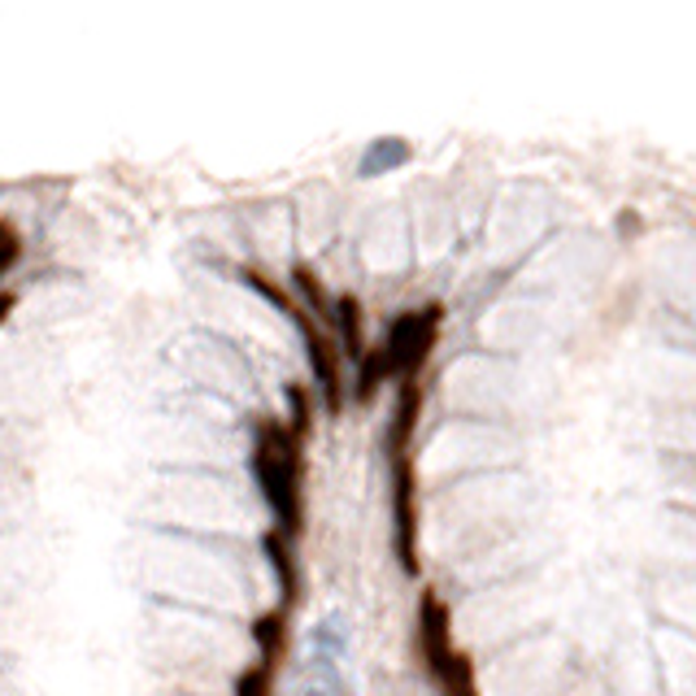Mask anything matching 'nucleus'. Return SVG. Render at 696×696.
Listing matches in <instances>:
<instances>
[{"label": "nucleus", "instance_id": "obj_1", "mask_svg": "<svg viewBox=\"0 0 696 696\" xmlns=\"http://www.w3.org/2000/svg\"><path fill=\"white\" fill-rule=\"evenodd\" d=\"M305 440L292 435L288 422L279 418H262L257 422V440H253V479L275 514V527L284 536H301L305 527V496H301V483H305Z\"/></svg>", "mask_w": 696, "mask_h": 696}, {"label": "nucleus", "instance_id": "obj_2", "mask_svg": "<svg viewBox=\"0 0 696 696\" xmlns=\"http://www.w3.org/2000/svg\"><path fill=\"white\" fill-rule=\"evenodd\" d=\"M440 327H444V305H418L409 314H396L379 340V357L387 365V379L405 383V379H418V370L431 361V348L440 340Z\"/></svg>", "mask_w": 696, "mask_h": 696}, {"label": "nucleus", "instance_id": "obj_3", "mask_svg": "<svg viewBox=\"0 0 696 696\" xmlns=\"http://www.w3.org/2000/svg\"><path fill=\"white\" fill-rule=\"evenodd\" d=\"M292 323L301 327V340H305V357H310V370H314V383H319V396H323V405H327V413H340L345 409V352L336 345V336L332 332H323V323L319 319H310L301 305L292 310Z\"/></svg>", "mask_w": 696, "mask_h": 696}, {"label": "nucleus", "instance_id": "obj_4", "mask_svg": "<svg viewBox=\"0 0 696 696\" xmlns=\"http://www.w3.org/2000/svg\"><path fill=\"white\" fill-rule=\"evenodd\" d=\"M392 540L405 575H418V475L409 453L392 457Z\"/></svg>", "mask_w": 696, "mask_h": 696}, {"label": "nucleus", "instance_id": "obj_5", "mask_svg": "<svg viewBox=\"0 0 696 696\" xmlns=\"http://www.w3.org/2000/svg\"><path fill=\"white\" fill-rule=\"evenodd\" d=\"M418 649H422V662H427L431 680L457 653V645H453V614H448V605L440 601L435 588H422V597H418Z\"/></svg>", "mask_w": 696, "mask_h": 696}, {"label": "nucleus", "instance_id": "obj_6", "mask_svg": "<svg viewBox=\"0 0 696 696\" xmlns=\"http://www.w3.org/2000/svg\"><path fill=\"white\" fill-rule=\"evenodd\" d=\"M418 413H422V383L418 379L396 383V409H392V422H387V457L409 453V440L418 431Z\"/></svg>", "mask_w": 696, "mask_h": 696}, {"label": "nucleus", "instance_id": "obj_7", "mask_svg": "<svg viewBox=\"0 0 696 696\" xmlns=\"http://www.w3.org/2000/svg\"><path fill=\"white\" fill-rule=\"evenodd\" d=\"M288 614L292 610H284V605H275V610H266V614H257L253 619V645H257V662L262 667H271V671H279L284 667V658H288V640H292V632H288Z\"/></svg>", "mask_w": 696, "mask_h": 696}, {"label": "nucleus", "instance_id": "obj_8", "mask_svg": "<svg viewBox=\"0 0 696 696\" xmlns=\"http://www.w3.org/2000/svg\"><path fill=\"white\" fill-rule=\"evenodd\" d=\"M262 549H266V562H271V571H275V579H279V605L284 610H292L297 605V597H301V571H297V553H292V536H284L279 527H271L266 531V540H262Z\"/></svg>", "mask_w": 696, "mask_h": 696}, {"label": "nucleus", "instance_id": "obj_9", "mask_svg": "<svg viewBox=\"0 0 696 696\" xmlns=\"http://www.w3.org/2000/svg\"><path fill=\"white\" fill-rule=\"evenodd\" d=\"M332 336H336V345L345 352L348 361H361L365 357V332H361V301L345 292V297H336V305H332Z\"/></svg>", "mask_w": 696, "mask_h": 696}, {"label": "nucleus", "instance_id": "obj_10", "mask_svg": "<svg viewBox=\"0 0 696 696\" xmlns=\"http://www.w3.org/2000/svg\"><path fill=\"white\" fill-rule=\"evenodd\" d=\"M292 284H297V292H301V310L310 314V319H323V323H332V297H327V288H323V279L310 271V266H297L292 271Z\"/></svg>", "mask_w": 696, "mask_h": 696}, {"label": "nucleus", "instance_id": "obj_11", "mask_svg": "<svg viewBox=\"0 0 696 696\" xmlns=\"http://www.w3.org/2000/svg\"><path fill=\"white\" fill-rule=\"evenodd\" d=\"M435 684H440V693L444 696H479V684H475V662L457 649L453 653V662L435 675Z\"/></svg>", "mask_w": 696, "mask_h": 696}, {"label": "nucleus", "instance_id": "obj_12", "mask_svg": "<svg viewBox=\"0 0 696 696\" xmlns=\"http://www.w3.org/2000/svg\"><path fill=\"white\" fill-rule=\"evenodd\" d=\"M387 383V365L379 357V348H365V357L357 361V383H352V396L357 400H370L379 387Z\"/></svg>", "mask_w": 696, "mask_h": 696}, {"label": "nucleus", "instance_id": "obj_13", "mask_svg": "<svg viewBox=\"0 0 696 696\" xmlns=\"http://www.w3.org/2000/svg\"><path fill=\"white\" fill-rule=\"evenodd\" d=\"M288 427L297 440H310V431H314V396L301 383L288 387Z\"/></svg>", "mask_w": 696, "mask_h": 696}, {"label": "nucleus", "instance_id": "obj_14", "mask_svg": "<svg viewBox=\"0 0 696 696\" xmlns=\"http://www.w3.org/2000/svg\"><path fill=\"white\" fill-rule=\"evenodd\" d=\"M275 675H279V671H271V667H262V662L244 667V671L236 675V696H275Z\"/></svg>", "mask_w": 696, "mask_h": 696}, {"label": "nucleus", "instance_id": "obj_15", "mask_svg": "<svg viewBox=\"0 0 696 696\" xmlns=\"http://www.w3.org/2000/svg\"><path fill=\"white\" fill-rule=\"evenodd\" d=\"M17 262H22V236H17V227H13L9 218H0V279H4Z\"/></svg>", "mask_w": 696, "mask_h": 696}, {"label": "nucleus", "instance_id": "obj_16", "mask_svg": "<svg viewBox=\"0 0 696 696\" xmlns=\"http://www.w3.org/2000/svg\"><path fill=\"white\" fill-rule=\"evenodd\" d=\"M244 279H249V284H253V288H257V292H262L271 305H279L284 314H292V310H297V301H292V297H288V292H284L275 279H266L262 271H244Z\"/></svg>", "mask_w": 696, "mask_h": 696}, {"label": "nucleus", "instance_id": "obj_17", "mask_svg": "<svg viewBox=\"0 0 696 696\" xmlns=\"http://www.w3.org/2000/svg\"><path fill=\"white\" fill-rule=\"evenodd\" d=\"M13 305H17V297H13V292H4V288H0V327H4V319H9V314H13Z\"/></svg>", "mask_w": 696, "mask_h": 696}]
</instances>
